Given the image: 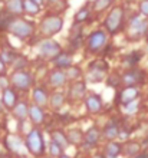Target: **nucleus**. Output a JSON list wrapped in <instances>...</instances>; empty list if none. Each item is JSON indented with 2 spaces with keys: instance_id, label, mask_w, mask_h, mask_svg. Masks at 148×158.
Returning <instances> with one entry per match:
<instances>
[{
  "instance_id": "nucleus-37",
  "label": "nucleus",
  "mask_w": 148,
  "mask_h": 158,
  "mask_svg": "<svg viewBox=\"0 0 148 158\" xmlns=\"http://www.w3.org/2000/svg\"><path fill=\"white\" fill-rule=\"evenodd\" d=\"M62 148L61 145H58L56 142H50V145H49V152H50V155H53V157H59V155H62Z\"/></svg>"
},
{
  "instance_id": "nucleus-47",
  "label": "nucleus",
  "mask_w": 148,
  "mask_h": 158,
  "mask_svg": "<svg viewBox=\"0 0 148 158\" xmlns=\"http://www.w3.org/2000/svg\"><path fill=\"white\" fill-rule=\"evenodd\" d=\"M95 158H105V157H104V155H96Z\"/></svg>"
},
{
  "instance_id": "nucleus-45",
  "label": "nucleus",
  "mask_w": 148,
  "mask_h": 158,
  "mask_svg": "<svg viewBox=\"0 0 148 158\" xmlns=\"http://www.w3.org/2000/svg\"><path fill=\"white\" fill-rule=\"evenodd\" d=\"M58 158H70V157H68V155H63V154H62V155H59Z\"/></svg>"
},
{
  "instance_id": "nucleus-12",
  "label": "nucleus",
  "mask_w": 148,
  "mask_h": 158,
  "mask_svg": "<svg viewBox=\"0 0 148 158\" xmlns=\"http://www.w3.org/2000/svg\"><path fill=\"white\" fill-rule=\"evenodd\" d=\"M66 83H68V78H66L65 69L53 68V69L48 73V85L52 86L53 89H62Z\"/></svg>"
},
{
  "instance_id": "nucleus-33",
  "label": "nucleus",
  "mask_w": 148,
  "mask_h": 158,
  "mask_svg": "<svg viewBox=\"0 0 148 158\" xmlns=\"http://www.w3.org/2000/svg\"><path fill=\"white\" fill-rule=\"evenodd\" d=\"M68 139H69V144H74V145H79L83 142V132L78 128L70 129L68 132Z\"/></svg>"
},
{
  "instance_id": "nucleus-23",
  "label": "nucleus",
  "mask_w": 148,
  "mask_h": 158,
  "mask_svg": "<svg viewBox=\"0 0 148 158\" xmlns=\"http://www.w3.org/2000/svg\"><path fill=\"white\" fill-rule=\"evenodd\" d=\"M83 35V23H74V26L70 27L69 32V42L70 45L79 46L81 40H82Z\"/></svg>"
},
{
  "instance_id": "nucleus-35",
  "label": "nucleus",
  "mask_w": 148,
  "mask_h": 158,
  "mask_svg": "<svg viewBox=\"0 0 148 158\" xmlns=\"http://www.w3.org/2000/svg\"><path fill=\"white\" fill-rule=\"evenodd\" d=\"M6 145H7L9 150L12 151H19V147H20V139L17 137H13V135H9L6 138Z\"/></svg>"
},
{
  "instance_id": "nucleus-16",
  "label": "nucleus",
  "mask_w": 148,
  "mask_h": 158,
  "mask_svg": "<svg viewBox=\"0 0 148 158\" xmlns=\"http://www.w3.org/2000/svg\"><path fill=\"white\" fill-rule=\"evenodd\" d=\"M30 119V122H32L35 127H40L43 122H45V111H43V108L42 106H39V105H36L35 102L33 104H29V117H27Z\"/></svg>"
},
{
  "instance_id": "nucleus-1",
  "label": "nucleus",
  "mask_w": 148,
  "mask_h": 158,
  "mask_svg": "<svg viewBox=\"0 0 148 158\" xmlns=\"http://www.w3.org/2000/svg\"><path fill=\"white\" fill-rule=\"evenodd\" d=\"M3 30L20 40H27L35 35L36 25L32 20H27L22 16H10L6 22Z\"/></svg>"
},
{
  "instance_id": "nucleus-27",
  "label": "nucleus",
  "mask_w": 148,
  "mask_h": 158,
  "mask_svg": "<svg viewBox=\"0 0 148 158\" xmlns=\"http://www.w3.org/2000/svg\"><path fill=\"white\" fill-rule=\"evenodd\" d=\"M17 56H19V53H17L16 50H13L12 48H4V49H2V52H0V59H2L7 66H12Z\"/></svg>"
},
{
  "instance_id": "nucleus-21",
  "label": "nucleus",
  "mask_w": 148,
  "mask_h": 158,
  "mask_svg": "<svg viewBox=\"0 0 148 158\" xmlns=\"http://www.w3.org/2000/svg\"><path fill=\"white\" fill-rule=\"evenodd\" d=\"M119 132H121L119 125L112 119L108 121L107 124H105V127H104V129H102V135L107 138L108 141H114V139L119 135Z\"/></svg>"
},
{
  "instance_id": "nucleus-15",
  "label": "nucleus",
  "mask_w": 148,
  "mask_h": 158,
  "mask_svg": "<svg viewBox=\"0 0 148 158\" xmlns=\"http://www.w3.org/2000/svg\"><path fill=\"white\" fill-rule=\"evenodd\" d=\"M138 96H140V91L137 86H124V89L118 92V102L124 106L128 102L138 99Z\"/></svg>"
},
{
  "instance_id": "nucleus-17",
  "label": "nucleus",
  "mask_w": 148,
  "mask_h": 158,
  "mask_svg": "<svg viewBox=\"0 0 148 158\" xmlns=\"http://www.w3.org/2000/svg\"><path fill=\"white\" fill-rule=\"evenodd\" d=\"M2 102L6 109L12 111L13 106L17 104V91L13 86H7L2 91Z\"/></svg>"
},
{
  "instance_id": "nucleus-7",
  "label": "nucleus",
  "mask_w": 148,
  "mask_h": 158,
  "mask_svg": "<svg viewBox=\"0 0 148 158\" xmlns=\"http://www.w3.org/2000/svg\"><path fill=\"white\" fill-rule=\"evenodd\" d=\"M62 50L61 45L56 40H53L52 38H45L43 40H40L37 43V52L39 56L45 60H52Z\"/></svg>"
},
{
  "instance_id": "nucleus-4",
  "label": "nucleus",
  "mask_w": 148,
  "mask_h": 158,
  "mask_svg": "<svg viewBox=\"0 0 148 158\" xmlns=\"http://www.w3.org/2000/svg\"><path fill=\"white\" fill-rule=\"evenodd\" d=\"M10 86H13L16 91L29 92L33 88V75L26 69H15L10 73Z\"/></svg>"
},
{
  "instance_id": "nucleus-36",
  "label": "nucleus",
  "mask_w": 148,
  "mask_h": 158,
  "mask_svg": "<svg viewBox=\"0 0 148 158\" xmlns=\"http://www.w3.org/2000/svg\"><path fill=\"white\" fill-rule=\"evenodd\" d=\"M27 65H29V60H27V58L19 53V56H17L16 60L13 62L12 66H13V69H25Z\"/></svg>"
},
{
  "instance_id": "nucleus-46",
  "label": "nucleus",
  "mask_w": 148,
  "mask_h": 158,
  "mask_svg": "<svg viewBox=\"0 0 148 158\" xmlns=\"http://www.w3.org/2000/svg\"><path fill=\"white\" fill-rule=\"evenodd\" d=\"M36 2H37L39 4H43V3H45V0H36Z\"/></svg>"
},
{
  "instance_id": "nucleus-40",
  "label": "nucleus",
  "mask_w": 148,
  "mask_h": 158,
  "mask_svg": "<svg viewBox=\"0 0 148 158\" xmlns=\"http://www.w3.org/2000/svg\"><path fill=\"white\" fill-rule=\"evenodd\" d=\"M7 86H10V81L6 78V75H0V92Z\"/></svg>"
},
{
  "instance_id": "nucleus-29",
  "label": "nucleus",
  "mask_w": 148,
  "mask_h": 158,
  "mask_svg": "<svg viewBox=\"0 0 148 158\" xmlns=\"http://www.w3.org/2000/svg\"><path fill=\"white\" fill-rule=\"evenodd\" d=\"M121 151H122V147L121 144L115 141H109L105 147V155L107 158H116L119 154H121Z\"/></svg>"
},
{
  "instance_id": "nucleus-34",
  "label": "nucleus",
  "mask_w": 148,
  "mask_h": 158,
  "mask_svg": "<svg viewBox=\"0 0 148 158\" xmlns=\"http://www.w3.org/2000/svg\"><path fill=\"white\" fill-rule=\"evenodd\" d=\"M140 150H141V145L138 144V142H135V141L127 142L125 147H124V152H125L127 155H129V157H132V155H138Z\"/></svg>"
},
{
  "instance_id": "nucleus-11",
  "label": "nucleus",
  "mask_w": 148,
  "mask_h": 158,
  "mask_svg": "<svg viewBox=\"0 0 148 158\" xmlns=\"http://www.w3.org/2000/svg\"><path fill=\"white\" fill-rule=\"evenodd\" d=\"M144 76L145 75L142 71L132 68V69H128V71H125L121 75V83H122L124 86H137V85L142 83Z\"/></svg>"
},
{
  "instance_id": "nucleus-51",
  "label": "nucleus",
  "mask_w": 148,
  "mask_h": 158,
  "mask_svg": "<svg viewBox=\"0 0 148 158\" xmlns=\"http://www.w3.org/2000/svg\"><path fill=\"white\" fill-rule=\"evenodd\" d=\"M22 158H26V157H22Z\"/></svg>"
},
{
  "instance_id": "nucleus-13",
  "label": "nucleus",
  "mask_w": 148,
  "mask_h": 158,
  "mask_svg": "<svg viewBox=\"0 0 148 158\" xmlns=\"http://www.w3.org/2000/svg\"><path fill=\"white\" fill-rule=\"evenodd\" d=\"M85 108L89 114L95 115V114H99L102 111L104 108V102H102V96L99 95V94H88L85 96Z\"/></svg>"
},
{
  "instance_id": "nucleus-3",
  "label": "nucleus",
  "mask_w": 148,
  "mask_h": 158,
  "mask_svg": "<svg viewBox=\"0 0 148 158\" xmlns=\"http://www.w3.org/2000/svg\"><path fill=\"white\" fill-rule=\"evenodd\" d=\"M63 17L59 15H46L39 25V32L43 38H52L63 29Z\"/></svg>"
},
{
  "instance_id": "nucleus-41",
  "label": "nucleus",
  "mask_w": 148,
  "mask_h": 158,
  "mask_svg": "<svg viewBox=\"0 0 148 158\" xmlns=\"http://www.w3.org/2000/svg\"><path fill=\"white\" fill-rule=\"evenodd\" d=\"M7 73V65L0 59V75H6Z\"/></svg>"
},
{
  "instance_id": "nucleus-19",
  "label": "nucleus",
  "mask_w": 148,
  "mask_h": 158,
  "mask_svg": "<svg viewBox=\"0 0 148 158\" xmlns=\"http://www.w3.org/2000/svg\"><path fill=\"white\" fill-rule=\"evenodd\" d=\"M66 102V95L63 94V92L61 91V89H56L55 92H52L49 96V106L50 109H53V111H61L62 106L65 105Z\"/></svg>"
},
{
  "instance_id": "nucleus-49",
  "label": "nucleus",
  "mask_w": 148,
  "mask_h": 158,
  "mask_svg": "<svg viewBox=\"0 0 148 158\" xmlns=\"http://www.w3.org/2000/svg\"><path fill=\"white\" fill-rule=\"evenodd\" d=\"M2 2H3V0H0V3H2Z\"/></svg>"
},
{
  "instance_id": "nucleus-2",
  "label": "nucleus",
  "mask_w": 148,
  "mask_h": 158,
  "mask_svg": "<svg viewBox=\"0 0 148 158\" xmlns=\"http://www.w3.org/2000/svg\"><path fill=\"white\" fill-rule=\"evenodd\" d=\"M125 22V10L122 6H114L108 12L107 17L104 19V27L108 32V35H116L119 33L124 27Z\"/></svg>"
},
{
  "instance_id": "nucleus-18",
  "label": "nucleus",
  "mask_w": 148,
  "mask_h": 158,
  "mask_svg": "<svg viewBox=\"0 0 148 158\" xmlns=\"http://www.w3.org/2000/svg\"><path fill=\"white\" fill-rule=\"evenodd\" d=\"M12 114L15 119H17L19 122H23L29 117V104L26 101H17V104L12 109Z\"/></svg>"
},
{
  "instance_id": "nucleus-48",
  "label": "nucleus",
  "mask_w": 148,
  "mask_h": 158,
  "mask_svg": "<svg viewBox=\"0 0 148 158\" xmlns=\"http://www.w3.org/2000/svg\"><path fill=\"white\" fill-rule=\"evenodd\" d=\"M145 36H147V39H148V29H147V32H145Z\"/></svg>"
},
{
  "instance_id": "nucleus-30",
  "label": "nucleus",
  "mask_w": 148,
  "mask_h": 158,
  "mask_svg": "<svg viewBox=\"0 0 148 158\" xmlns=\"http://www.w3.org/2000/svg\"><path fill=\"white\" fill-rule=\"evenodd\" d=\"M91 17V10H89V6L85 4L82 7L79 9L78 12L75 13L74 16V23H85V22L89 20Z\"/></svg>"
},
{
  "instance_id": "nucleus-31",
  "label": "nucleus",
  "mask_w": 148,
  "mask_h": 158,
  "mask_svg": "<svg viewBox=\"0 0 148 158\" xmlns=\"http://www.w3.org/2000/svg\"><path fill=\"white\" fill-rule=\"evenodd\" d=\"M114 2L115 0H94L92 2V12H95L96 15L105 12L114 4Z\"/></svg>"
},
{
  "instance_id": "nucleus-9",
  "label": "nucleus",
  "mask_w": 148,
  "mask_h": 158,
  "mask_svg": "<svg viewBox=\"0 0 148 158\" xmlns=\"http://www.w3.org/2000/svg\"><path fill=\"white\" fill-rule=\"evenodd\" d=\"M148 29V20L142 15H135L128 22V33L134 39H140L141 36H145V32Z\"/></svg>"
},
{
  "instance_id": "nucleus-24",
  "label": "nucleus",
  "mask_w": 148,
  "mask_h": 158,
  "mask_svg": "<svg viewBox=\"0 0 148 158\" xmlns=\"http://www.w3.org/2000/svg\"><path fill=\"white\" fill-rule=\"evenodd\" d=\"M4 10L10 16H22L23 15V0H7Z\"/></svg>"
},
{
  "instance_id": "nucleus-8",
  "label": "nucleus",
  "mask_w": 148,
  "mask_h": 158,
  "mask_svg": "<svg viewBox=\"0 0 148 158\" xmlns=\"http://www.w3.org/2000/svg\"><path fill=\"white\" fill-rule=\"evenodd\" d=\"M108 63L105 60H95L89 65L87 72V82H94V83H99L102 82L105 76L108 73Z\"/></svg>"
},
{
  "instance_id": "nucleus-32",
  "label": "nucleus",
  "mask_w": 148,
  "mask_h": 158,
  "mask_svg": "<svg viewBox=\"0 0 148 158\" xmlns=\"http://www.w3.org/2000/svg\"><path fill=\"white\" fill-rule=\"evenodd\" d=\"M65 73H66V78H68V82H74V81L81 79V76H82V69H81L79 66L70 65L69 68H66L65 69Z\"/></svg>"
},
{
  "instance_id": "nucleus-26",
  "label": "nucleus",
  "mask_w": 148,
  "mask_h": 158,
  "mask_svg": "<svg viewBox=\"0 0 148 158\" xmlns=\"http://www.w3.org/2000/svg\"><path fill=\"white\" fill-rule=\"evenodd\" d=\"M42 10V4H39L36 0H23V13L36 16Z\"/></svg>"
},
{
  "instance_id": "nucleus-28",
  "label": "nucleus",
  "mask_w": 148,
  "mask_h": 158,
  "mask_svg": "<svg viewBox=\"0 0 148 158\" xmlns=\"http://www.w3.org/2000/svg\"><path fill=\"white\" fill-rule=\"evenodd\" d=\"M50 138H52V141L56 142L58 145H61L62 148H65V147L69 145L68 135H66L63 131H61V129H55V131H52V134H50Z\"/></svg>"
},
{
  "instance_id": "nucleus-22",
  "label": "nucleus",
  "mask_w": 148,
  "mask_h": 158,
  "mask_svg": "<svg viewBox=\"0 0 148 158\" xmlns=\"http://www.w3.org/2000/svg\"><path fill=\"white\" fill-rule=\"evenodd\" d=\"M141 56H142V53L141 52H138V50H134V52H131V53L125 55L122 58V60H121V65H122L124 69H132V68H135V65L141 60Z\"/></svg>"
},
{
  "instance_id": "nucleus-38",
  "label": "nucleus",
  "mask_w": 148,
  "mask_h": 158,
  "mask_svg": "<svg viewBox=\"0 0 148 158\" xmlns=\"http://www.w3.org/2000/svg\"><path fill=\"white\" fill-rule=\"evenodd\" d=\"M124 108H125V111H127L128 114H134L138 111V99L132 101V102H128V104L124 105Z\"/></svg>"
},
{
  "instance_id": "nucleus-25",
  "label": "nucleus",
  "mask_w": 148,
  "mask_h": 158,
  "mask_svg": "<svg viewBox=\"0 0 148 158\" xmlns=\"http://www.w3.org/2000/svg\"><path fill=\"white\" fill-rule=\"evenodd\" d=\"M99 138H101V131L96 127H91L87 132L83 134V142L88 147H94L98 144Z\"/></svg>"
},
{
  "instance_id": "nucleus-6",
  "label": "nucleus",
  "mask_w": 148,
  "mask_h": 158,
  "mask_svg": "<svg viewBox=\"0 0 148 158\" xmlns=\"http://www.w3.org/2000/svg\"><path fill=\"white\" fill-rule=\"evenodd\" d=\"M26 148L32 152L35 157H40L45 152V141H43V135H42L40 129L37 128H32L29 131V134L26 135L25 139Z\"/></svg>"
},
{
  "instance_id": "nucleus-20",
  "label": "nucleus",
  "mask_w": 148,
  "mask_h": 158,
  "mask_svg": "<svg viewBox=\"0 0 148 158\" xmlns=\"http://www.w3.org/2000/svg\"><path fill=\"white\" fill-rule=\"evenodd\" d=\"M55 68H59V69H66L72 65V55L66 50H61L53 59H52Z\"/></svg>"
},
{
  "instance_id": "nucleus-44",
  "label": "nucleus",
  "mask_w": 148,
  "mask_h": 158,
  "mask_svg": "<svg viewBox=\"0 0 148 158\" xmlns=\"http://www.w3.org/2000/svg\"><path fill=\"white\" fill-rule=\"evenodd\" d=\"M3 108H4V106H3V102H2V99H0V112H3Z\"/></svg>"
},
{
  "instance_id": "nucleus-39",
  "label": "nucleus",
  "mask_w": 148,
  "mask_h": 158,
  "mask_svg": "<svg viewBox=\"0 0 148 158\" xmlns=\"http://www.w3.org/2000/svg\"><path fill=\"white\" fill-rule=\"evenodd\" d=\"M138 10H140V15L148 17V0H141L138 4Z\"/></svg>"
},
{
  "instance_id": "nucleus-50",
  "label": "nucleus",
  "mask_w": 148,
  "mask_h": 158,
  "mask_svg": "<svg viewBox=\"0 0 148 158\" xmlns=\"http://www.w3.org/2000/svg\"><path fill=\"white\" fill-rule=\"evenodd\" d=\"M128 2H132V0H128Z\"/></svg>"
},
{
  "instance_id": "nucleus-42",
  "label": "nucleus",
  "mask_w": 148,
  "mask_h": 158,
  "mask_svg": "<svg viewBox=\"0 0 148 158\" xmlns=\"http://www.w3.org/2000/svg\"><path fill=\"white\" fill-rule=\"evenodd\" d=\"M48 3H50V4H56V3H61L62 0H46Z\"/></svg>"
},
{
  "instance_id": "nucleus-10",
  "label": "nucleus",
  "mask_w": 148,
  "mask_h": 158,
  "mask_svg": "<svg viewBox=\"0 0 148 158\" xmlns=\"http://www.w3.org/2000/svg\"><path fill=\"white\" fill-rule=\"evenodd\" d=\"M87 96V81L85 79H78L70 82L68 92H66V99L70 102H78L82 101Z\"/></svg>"
},
{
  "instance_id": "nucleus-14",
  "label": "nucleus",
  "mask_w": 148,
  "mask_h": 158,
  "mask_svg": "<svg viewBox=\"0 0 148 158\" xmlns=\"http://www.w3.org/2000/svg\"><path fill=\"white\" fill-rule=\"evenodd\" d=\"M49 96L50 94L48 92L45 86H35L32 88V99L33 102L42 108H46L49 106Z\"/></svg>"
},
{
  "instance_id": "nucleus-5",
  "label": "nucleus",
  "mask_w": 148,
  "mask_h": 158,
  "mask_svg": "<svg viewBox=\"0 0 148 158\" xmlns=\"http://www.w3.org/2000/svg\"><path fill=\"white\" fill-rule=\"evenodd\" d=\"M108 43V32L104 29H96L87 38V52L96 55L102 52Z\"/></svg>"
},
{
  "instance_id": "nucleus-43",
  "label": "nucleus",
  "mask_w": 148,
  "mask_h": 158,
  "mask_svg": "<svg viewBox=\"0 0 148 158\" xmlns=\"http://www.w3.org/2000/svg\"><path fill=\"white\" fill-rule=\"evenodd\" d=\"M134 158H148L147 155H144V154H140V155H135Z\"/></svg>"
}]
</instances>
